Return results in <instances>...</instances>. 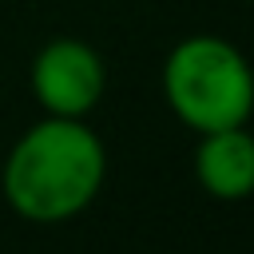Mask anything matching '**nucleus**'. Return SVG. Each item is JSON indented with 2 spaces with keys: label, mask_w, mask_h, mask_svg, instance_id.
<instances>
[{
  "label": "nucleus",
  "mask_w": 254,
  "mask_h": 254,
  "mask_svg": "<svg viewBox=\"0 0 254 254\" xmlns=\"http://www.w3.org/2000/svg\"><path fill=\"white\" fill-rule=\"evenodd\" d=\"M107 179V147L83 119L44 115L8 151L0 190L24 222L56 226L83 214Z\"/></svg>",
  "instance_id": "nucleus-1"
},
{
  "label": "nucleus",
  "mask_w": 254,
  "mask_h": 254,
  "mask_svg": "<svg viewBox=\"0 0 254 254\" xmlns=\"http://www.w3.org/2000/svg\"><path fill=\"white\" fill-rule=\"evenodd\" d=\"M163 95L194 135L246 127L254 111V75L242 52L222 36H187L167 52Z\"/></svg>",
  "instance_id": "nucleus-2"
},
{
  "label": "nucleus",
  "mask_w": 254,
  "mask_h": 254,
  "mask_svg": "<svg viewBox=\"0 0 254 254\" xmlns=\"http://www.w3.org/2000/svg\"><path fill=\"white\" fill-rule=\"evenodd\" d=\"M28 83H32L36 103L44 107V115L87 119V111H95L103 99L107 64L87 40L56 36L36 52Z\"/></svg>",
  "instance_id": "nucleus-3"
},
{
  "label": "nucleus",
  "mask_w": 254,
  "mask_h": 254,
  "mask_svg": "<svg viewBox=\"0 0 254 254\" xmlns=\"http://www.w3.org/2000/svg\"><path fill=\"white\" fill-rule=\"evenodd\" d=\"M194 179L218 202H242L254 190V139L246 127L206 131L194 147Z\"/></svg>",
  "instance_id": "nucleus-4"
}]
</instances>
